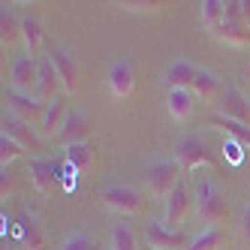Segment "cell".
<instances>
[{
    "label": "cell",
    "instance_id": "32",
    "mask_svg": "<svg viewBox=\"0 0 250 250\" xmlns=\"http://www.w3.org/2000/svg\"><path fill=\"white\" fill-rule=\"evenodd\" d=\"M238 232L250 241V202L244 205V211H241V220H238Z\"/></svg>",
    "mask_w": 250,
    "mask_h": 250
},
{
    "label": "cell",
    "instance_id": "22",
    "mask_svg": "<svg viewBox=\"0 0 250 250\" xmlns=\"http://www.w3.org/2000/svg\"><path fill=\"white\" fill-rule=\"evenodd\" d=\"M193 76H196V66L190 63V61H175V63H169V69H166V82H169V91L172 87H190L193 84Z\"/></svg>",
    "mask_w": 250,
    "mask_h": 250
},
{
    "label": "cell",
    "instance_id": "33",
    "mask_svg": "<svg viewBox=\"0 0 250 250\" xmlns=\"http://www.w3.org/2000/svg\"><path fill=\"white\" fill-rule=\"evenodd\" d=\"M244 79H247V82H250V69H247V73H244Z\"/></svg>",
    "mask_w": 250,
    "mask_h": 250
},
{
    "label": "cell",
    "instance_id": "20",
    "mask_svg": "<svg viewBox=\"0 0 250 250\" xmlns=\"http://www.w3.org/2000/svg\"><path fill=\"white\" fill-rule=\"evenodd\" d=\"M94 163H97V154H94V148L87 145V142H79V145H69L66 148V166L73 169V172L87 175V172L94 169Z\"/></svg>",
    "mask_w": 250,
    "mask_h": 250
},
{
    "label": "cell",
    "instance_id": "3",
    "mask_svg": "<svg viewBox=\"0 0 250 250\" xmlns=\"http://www.w3.org/2000/svg\"><path fill=\"white\" fill-rule=\"evenodd\" d=\"M175 160L184 172H193V169H214L217 166V157L208 151V145L199 139V136H187L175 145Z\"/></svg>",
    "mask_w": 250,
    "mask_h": 250
},
{
    "label": "cell",
    "instance_id": "1",
    "mask_svg": "<svg viewBox=\"0 0 250 250\" xmlns=\"http://www.w3.org/2000/svg\"><path fill=\"white\" fill-rule=\"evenodd\" d=\"M229 214V202L223 190L211 181V178H199L196 181V220L205 226H220Z\"/></svg>",
    "mask_w": 250,
    "mask_h": 250
},
{
    "label": "cell",
    "instance_id": "9",
    "mask_svg": "<svg viewBox=\"0 0 250 250\" xmlns=\"http://www.w3.org/2000/svg\"><path fill=\"white\" fill-rule=\"evenodd\" d=\"M48 58H51V63H55V69H58L61 91L63 94H76L79 91V58L69 48H51Z\"/></svg>",
    "mask_w": 250,
    "mask_h": 250
},
{
    "label": "cell",
    "instance_id": "15",
    "mask_svg": "<svg viewBox=\"0 0 250 250\" xmlns=\"http://www.w3.org/2000/svg\"><path fill=\"white\" fill-rule=\"evenodd\" d=\"M190 91L196 94V100L211 103V100H220L223 97V82H220V76L214 73V69H196Z\"/></svg>",
    "mask_w": 250,
    "mask_h": 250
},
{
    "label": "cell",
    "instance_id": "26",
    "mask_svg": "<svg viewBox=\"0 0 250 250\" xmlns=\"http://www.w3.org/2000/svg\"><path fill=\"white\" fill-rule=\"evenodd\" d=\"M220 247H223V229L220 226H205L187 244V250H220Z\"/></svg>",
    "mask_w": 250,
    "mask_h": 250
},
{
    "label": "cell",
    "instance_id": "14",
    "mask_svg": "<svg viewBox=\"0 0 250 250\" xmlns=\"http://www.w3.org/2000/svg\"><path fill=\"white\" fill-rule=\"evenodd\" d=\"M27 175H30V184L37 187L40 193H51L58 184H61V166L55 163V160H30V169H27Z\"/></svg>",
    "mask_w": 250,
    "mask_h": 250
},
{
    "label": "cell",
    "instance_id": "23",
    "mask_svg": "<svg viewBox=\"0 0 250 250\" xmlns=\"http://www.w3.org/2000/svg\"><path fill=\"white\" fill-rule=\"evenodd\" d=\"M19 33H21V21L15 19L12 6H6V3H3V9H0V45L9 48L15 40H19Z\"/></svg>",
    "mask_w": 250,
    "mask_h": 250
},
{
    "label": "cell",
    "instance_id": "5",
    "mask_svg": "<svg viewBox=\"0 0 250 250\" xmlns=\"http://www.w3.org/2000/svg\"><path fill=\"white\" fill-rule=\"evenodd\" d=\"M0 136H9L15 139L24 151H42V136L40 130L33 127V124L15 118L12 112H3V118H0Z\"/></svg>",
    "mask_w": 250,
    "mask_h": 250
},
{
    "label": "cell",
    "instance_id": "31",
    "mask_svg": "<svg viewBox=\"0 0 250 250\" xmlns=\"http://www.w3.org/2000/svg\"><path fill=\"white\" fill-rule=\"evenodd\" d=\"M121 9H127V12H157V9H163L166 3L163 0H124V3H118Z\"/></svg>",
    "mask_w": 250,
    "mask_h": 250
},
{
    "label": "cell",
    "instance_id": "27",
    "mask_svg": "<svg viewBox=\"0 0 250 250\" xmlns=\"http://www.w3.org/2000/svg\"><path fill=\"white\" fill-rule=\"evenodd\" d=\"M19 238L24 244H30V250H40L42 247V232H40V223L33 214H21L19 220Z\"/></svg>",
    "mask_w": 250,
    "mask_h": 250
},
{
    "label": "cell",
    "instance_id": "18",
    "mask_svg": "<svg viewBox=\"0 0 250 250\" xmlns=\"http://www.w3.org/2000/svg\"><path fill=\"white\" fill-rule=\"evenodd\" d=\"M58 87H61L58 69H55V63H51V58H48V55H42V58H40V82H37V100L48 105L51 100L58 97Z\"/></svg>",
    "mask_w": 250,
    "mask_h": 250
},
{
    "label": "cell",
    "instance_id": "34",
    "mask_svg": "<svg viewBox=\"0 0 250 250\" xmlns=\"http://www.w3.org/2000/svg\"><path fill=\"white\" fill-rule=\"evenodd\" d=\"M148 250H151V247H148Z\"/></svg>",
    "mask_w": 250,
    "mask_h": 250
},
{
    "label": "cell",
    "instance_id": "4",
    "mask_svg": "<svg viewBox=\"0 0 250 250\" xmlns=\"http://www.w3.org/2000/svg\"><path fill=\"white\" fill-rule=\"evenodd\" d=\"M37 82H40V58H33L24 51L9 66V91L37 97Z\"/></svg>",
    "mask_w": 250,
    "mask_h": 250
},
{
    "label": "cell",
    "instance_id": "8",
    "mask_svg": "<svg viewBox=\"0 0 250 250\" xmlns=\"http://www.w3.org/2000/svg\"><path fill=\"white\" fill-rule=\"evenodd\" d=\"M105 79H109L112 97H118V100L133 97V91H136V63H133V58H118L109 66V76Z\"/></svg>",
    "mask_w": 250,
    "mask_h": 250
},
{
    "label": "cell",
    "instance_id": "24",
    "mask_svg": "<svg viewBox=\"0 0 250 250\" xmlns=\"http://www.w3.org/2000/svg\"><path fill=\"white\" fill-rule=\"evenodd\" d=\"M199 19L205 24V30H217L226 19V3H220V0H205V3H199Z\"/></svg>",
    "mask_w": 250,
    "mask_h": 250
},
{
    "label": "cell",
    "instance_id": "19",
    "mask_svg": "<svg viewBox=\"0 0 250 250\" xmlns=\"http://www.w3.org/2000/svg\"><path fill=\"white\" fill-rule=\"evenodd\" d=\"M214 37H217L223 45H232V48H244L250 42V24H244L241 19H223V24L214 30Z\"/></svg>",
    "mask_w": 250,
    "mask_h": 250
},
{
    "label": "cell",
    "instance_id": "21",
    "mask_svg": "<svg viewBox=\"0 0 250 250\" xmlns=\"http://www.w3.org/2000/svg\"><path fill=\"white\" fill-rule=\"evenodd\" d=\"M211 127H220L229 139H235L238 145H244V148H250V127L247 124H238V121H232V118H223V115H214L211 121Z\"/></svg>",
    "mask_w": 250,
    "mask_h": 250
},
{
    "label": "cell",
    "instance_id": "29",
    "mask_svg": "<svg viewBox=\"0 0 250 250\" xmlns=\"http://www.w3.org/2000/svg\"><path fill=\"white\" fill-rule=\"evenodd\" d=\"M21 154H24V148H21L15 139L0 136V166H3V169H9V163H15Z\"/></svg>",
    "mask_w": 250,
    "mask_h": 250
},
{
    "label": "cell",
    "instance_id": "2",
    "mask_svg": "<svg viewBox=\"0 0 250 250\" xmlns=\"http://www.w3.org/2000/svg\"><path fill=\"white\" fill-rule=\"evenodd\" d=\"M178 181H181V166H178L175 157H154L148 163L145 184H148V193L154 199H166L178 187Z\"/></svg>",
    "mask_w": 250,
    "mask_h": 250
},
{
    "label": "cell",
    "instance_id": "12",
    "mask_svg": "<svg viewBox=\"0 0 250 250\" xmlns=\"http://www.w3.org/2000/svg\"><path fill=\"white\" fill-rule=\"evenodd\" d=\"M66 115H69V109H66V94H58L55 100L45 105V115H42L40 127H37L40 136H42V142H45V139H55V142H58V133H61V127H63Z\"/></svg>",
    "mask_w": 250,
    "mask_h": 250
},
{
    "label": "cell",
    "instance_id": "17",
    "mask_svg": "<svg viewBox=\"0 0 250 250\" xmlns=\"http://www.w3.org/2000/svg\"><path fill=\"white\" fill-rule=\"evenodd\" d=\"M87 112H82V109H69V115H66V121H63V127H61V133H58V142H63V145L69 148V145H79V142H84V136H87Z\"/></svg>",
    "mask_w": 250,
    "mask_h": 250
},
{
    "label": "cell",
    "instance_id": "28",
    "mask_svg": "<svg viewBox=\"0 0 250 250\" xmlns=\"http://www.w3.org/2000/svg\"><path fill=\"white\" fill-rule=\"evenodd\" d=\"M109 250H139L136 232H133L127 223H115V229H112V241H109Z\"/></svg>",
    "mask_w": 250,
    "mask_h": 250
},
{
    "label": "cell",
    "instance_id": "6",
    "mask_svg": "<svg viewBox=\"0 0 250 250\" xmlns=\"http://www.w3.org/2000/svg\"><path fill=\"white\" fill-rule=\"evenodd\" d=\"M100 199H103V205L109 208V211L124 214V217H133V214L142 211V196H139V190H133V187H127V184H112V187H105Z\"/></svg>",
    "mask_w": 250,
    "mask_h": 250
},
{
    "label": "cell",
    "instance_id": "7",
    "mask_svg": "<svg viewBox=\"0 0 250 250\" xmlns=\"http://www.w3.org/2000/svg\"><path fill=\"white\" fill-rule=\"evenodd\" d=\"M145 235H148V247L151 250H187V244H190L181 229H172L163 220L145 223Z\"/></svg>",
    "mask_w": 250,
    "mask_h": 250
},
{
    "label": "cell",
    "instance_id": "16",
    "mask_svg": "<svg viewBox=\"0 0 250 250\" xmlns=\"http://www.w3.org/2000/svg\"><path fill=\"white\" fill-rule=\"evenodd\" d=\"M166 109L175 121H190L196 112V94L190 87H172L166 94Z\"/></svg>",
    "mask_w": 250,
    "mask_h": 250
},
{
    "label": "cell",
    "instance_id": "11",
    "mask_svg": "<svg viewBox=\"0 0 250 250\" xmlns=\"http://www.w3.org/2000/svg\"><path fill=\"white\" fill-rule=\"evenodd\" d=\"M6 112H12L15 118H21L33 127H40V121L45 115V103H40L37 97H27V94H15L6 91Z\"/></svg>",
    "mask_w": 250,
    "mask_h": 250
},
{
    "label": "cell",
    "instance_id": "10",
    "mask_svg": "<svg viewBox=\"0 0 250 250\" xmlns=\"http://www.w3.org/2000/svg\"><path fill=\"white\" fill-rule=\"evenodd\" d=\"M190 202H193V199H190L187 184H184V181H178V187L163 199V223L178 229V223H184V220H187V214H190Z\"/></svg>",
    "mask_w": 250,
    "mask_h": 250
},
{
    "label": "cell",
    "instance_id": "13",
    "mask_svg": "<svg viewBox=\"0 0 250 250\" xmlns=\"http://www.w3.org/2000/svg\"><path fill=\"white\" fill-rule=\"evenodd\" d=\"M217 105H220V115L223 118H232V121L247 124V127H250V103L241 94L238 84H229L226 91H223V97L217 100Z\"/></svg>",
    "mask_w": 250,
    "mask_h": 250
},
{
    "label": "cell",
    "instance_id": "25",
    "mask_svg": "<svg viewBox=\"0 0 250 250\" xmlns=\"http://www.w3.org/2000/svg\"><path fill=\"white\" fill-rule=\"evenodd\" d=\"M21 37H24V45H27V55L33 58H42L40 51H42V27L37 19H21Z\"/></svg>",
    "mask_w": 250,
    "mask_h": 250
},
{
    "label": "cell",
    "instance_id": "30",
    "mask_svg": "<svg viewBox=\"0 0 250 250\" xmlns=\"http://www.w3.org/2000/svg\"><path fill=\"white\" fill-rule=\"evenodd\" d=\"M61 250H105V247L100 241H94L91 235H82V232H79V235H69L61 244Z\"/></svg>",
    "mask_w": 250,
    "mask_h": 250
}]
</instances>
